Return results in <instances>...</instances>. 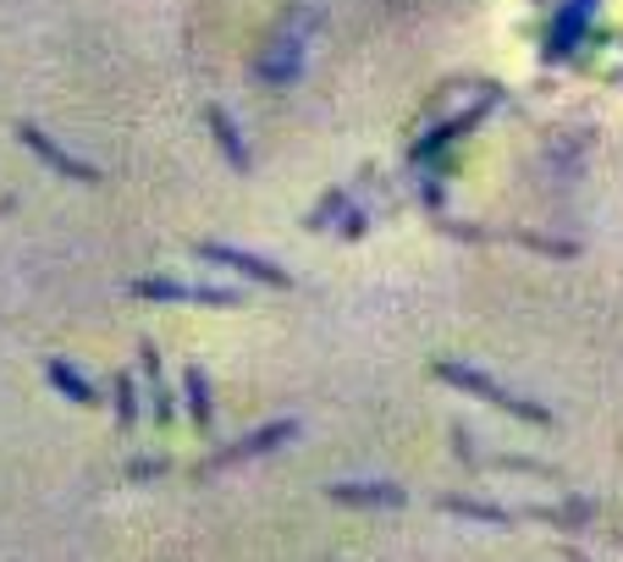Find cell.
Wrapping results in <instances>:
<instances>
[{"instance_id":"5","label":"cell","mask_w":623,"mask_h":562,"mask_svg":"<svg viewBox=\"0 0 623 562\" xmlns=\"http://www.w3.org/2000/svg\"><path fill=\"white\" fill-rule=\"evenodd\" d=\"M336 496H359V502H403L398 485H386V491H375V485H336Z\"/></svg>"},{"instance_id":"3","label":"cell","mask_w":623,"mask_h":562,"mask_svg":"<svg viewBox=\"0 0 623 562\" xmlns=\"http://www.w3.org/2000/svg\"><path fill=\"white\" fill-rule=\"evenodd\" d=\"M204 254L210 260H232L238 271H249V277H265V281H288L277 265H265V260H254V254H238V249H215V243H204Z\"/></svg>"},{"instance_id":"1","label":"cell","mask_w":623,"mask_h":562,"mask_svg":"<svg viewBox=\"0 0 623 562\" xmlns=\"http://www.w3.org/2000/svg\"><path fill=\"white\" fill-rule=\"evenodd\" d=\"M17 133H22V143H28V149H39V154H44V160H50V165H56L61 177H72V182H94V165H83V160H72L67 149H56V143L44 139L39 128H28V122H22Z\"/></svg>"},{"instance_id":"2","label":"cell","mask_w":623,"mask_h":562,"mask_svg":"<svg viewBox=\"0 0 623 562\" xmlns=\"http://www.w3.org/2000/svg\"><path fill=\"white\" fill-rule=\"evenodd\" d=\"M442 375H448V381H459V387H474V392H485L491 403H502V409H513V414H524V420H546V414H541L535 403H513V398H508L502 387H491L485 375H469V370H442Z\"/></svg>"},{"instance_id":"4","label":"cell","mask_w":623,"mask_h":562,"mask_svg":"<svg viewBox=\"0 0 623 562\" xmlns=\"http://www.w3.org/2000/svg\"><path fill=\"white\" fill-rule=\"evenodd\" d=\"M50 381H56V387H61L72 403H94V387H89V381H78L67 364H50Z\"/></svg>"}]
</instances>
